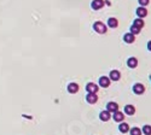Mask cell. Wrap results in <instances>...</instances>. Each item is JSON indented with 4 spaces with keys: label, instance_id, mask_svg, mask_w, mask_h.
Wrapping results in <instances>:
<instances>
[{
    "label": "cell",
    "instance_id": "obj_7",
    "mask_svg": "<svg viewBox=\"0 0 151 135\" xmlns=\"http://www.w3.org/2000/svg\"><path fill=\"white\" fill-rule=\"evenodd\" d=\"M99 86L104 87V88H108V87L110 86V78L106 77V76H102L99 78Z\"/></svg>",
    "mask_w": 151,
    "mask_h": 135
},
{
    "label": "cell",
    "instance_id": "obj_10",
    "mask_svg": "<svg viewBox=\"0 0 151 135\" xmlns=\"http://www.w3.org/2000/svg\"><path fill=\"white\" fill-rule=\"evenodd\" d=\"M106 107H108V111L111 112V113H114V112H116V111H119V105L116 104V103H114V101H110V103H108Z\"/></svg>",
    "mask_w": 151,
    "mask_h": 135
},
{
    "label": "cell",
    "instance_id": "obj_2",
    "mask_svg": "<svg viewBox=\"0 0 151 135\" xmlns=\"http://www.w3.org/2000/svg\"><path fill=\"white\" fill-rule=\"evenodd\" d=\"M135 12H137V16H138L139 18H145L148 16V10H146L145 6H139Z\"/></svg>",
    "mask_w": 151,
    "mask_h": 135
},
{
    "label": "cell",
    "instance_id": "obj_6",
    "mask_svg": "<svg viewBox=\"0 0 151 135\" xmlns=\"http://www.w3.org/2000/svg\"><path fill=\"white\" fill-rule=\"evenodd\" d=\"M98 89H99V87L95 85V83H93V82L87 83V86H86V91H87L88 93H97Z\"/></svg>",
    "mask_w": 151,
    "mask_h": 135
},
{
    "label": "cell",
    "instance_id": "obj_24",
    "mask_svg": "<svg viewBox=\"0 0 151 135\" xmlns=\"http://www.w3.org/2000/svg\"><path fill=\"white\" fill-rule=\"evenodd\" d=\"M150 77H151V76H150Z\"/></svg>",
    "mask_w": 151,
    "mask_h": 135
},
{
    "label": "cell",
    "instance_id": "obj_15",
    "mask_svg": "<svg viewBox=\"0 0 151 135\" xmlns=\"http://www.w3.org/2000/svg\"><path fill=\"white\" fill-rule=\"evenodd\" d=\"M114 121H116V122H122L123 118H125V116H123V113L120 112V111H116L114 112Z\"/></svg>",
    "mask_w": 151,
    "mask_h": 135
},
{
    "label": "cell",
    "instance_id": "obj_22",
    "mask_svg": "<svg viewBox=\"0 0 151 135\" xmlns=\"http://www.w3.org/2000/svg\"><path fill=\"white\" fill-rule=\"evenodd\" d=\"M138 1H139L140 6H148L149 3H150V0H138Z\"/></svg>",
    "mask_w": 151,
    "mask_h": 135
},
{
    "label": "cell",
    "instance_id": "obj_9",
    "mask_svg": "<svg viewBox=\"0 0 151 135\" xmlns=\"http://www.w3.org/2000/svg\"><path fill=\"white\" fill-rule=\"evenodd\" d=\"M127 65H128V68H131V69H135V68L138 66V59H137L135 57L128 58V60H127Z\"/></svg>",
    "mask_w": 151,
    "mask_h": 135
},
{
    "label": "cell",
    "instance_id": "obj_13",
    "mask_svg": "<svg viewBox=\"0 0 151 135\" xmlns=\"http://www.w3.org/2000/svg\"><path fill=\"white\" fill-rule=\"evenodd\" d=\"M120 77H121L120 71H117V70H111V71H110V76H109V78H110V80H113V81H119Z\"/></svg>",
    "mask_w": 151,
    "mask_h": 135
},
{
    "label": "cell",
    "instance_id": "obj_23",
    "mask_svg": "<svg viewBox=\"0 0 151 135\" xmlns=\"http://www.w3.org/2000/svg\"><path fill=\"white\" fill-rule=\"evenodd\" d=\"M148 50H149V51H151V40L148 42Z\"/></svg>",
    "mask_w": 151,
    "mask_h": 135
},
{
    "label": "cell",
    "instance_id": "obj_17",
    "mask_svg": "<svg viewBox=\"0 0 151 135\" xmlns=\"http://www.w3.org/2000/svg\"><path fill=\"white\" fill-rule=\"evenodd\" d=\"M125 112L127 115H134L135 113V107L133 105H126L125 106Z\"/></svg>",
    "mask_w": 151,
    "mask_h": 135
},
{
    "label": "cell",
    "instance_id": "obj_16",
    "mask_svg": "<svg viewBox=\"0 0 151 135\" xmlns=\"http://www.w3.org/2000/svg\"><path fill=\"white\" fill-rule=\"evenodd\" d=\"M133 25H134V27H137V28L141 29L145 25V23H144L143 18H137V19H134V22H133Z\"/></svg>",
    "mask_w": 151,
    "mask_h": 135
},
{
    "label": "cell",
    "instance_id": "obj_3",
    "mask_svg": "<svg viewBox=\"0 0 151 135\" xmlns=\"http://www.w3.org/2000/svg\"><path fill=\"white\" fill-rule=\"evenodd\" d=\"M104 4H105L104 0H93L92 4H91V6H92L93 10L97 11V10H100L103 6H104Z\"/></svg>",
    "mask_w": 151,
    "mask_h": 135
},
{
    "label": "cell",
    "instance_id": "obj_1",
    "mask_svg": "<svg viewBox=\"0 0 151 135\" xmlns=\"http://www.w3.org/2000/svg\"><path fill=\"white\" fill-rule=\"evenodd\" d=\"M93 29H94V31H97L98 34H105L108 31L106 25L103 22H95L93 24Z\"/></svg>",
    "mask_w": 151,
    "mask_h": 135
},
{
    "label": "cell",
    "instance_id": "obj_19",
    "mask_svg": "<svg viewBox=\"0 0 151 135\" xmlns=\"http://www.w3.org/2000/svg\"><path fill=\"white\" fill-rule=\"evenodd\" d=\"M143 133L145 135H151V125H144L143 127Z\"/></svg>",
    "mask_w": 151,
    "mask_h": 135
},
{
    "label": "cell",
    "instance_id": "obj_18",
    "mask_svg": "<svg viewBox=\"0 0 151 135\" xmlns=\"http://www.w3.org/2000/svg\"><path fill=\"white\" fill-rule=\"evenodd\" d=\"M119 130H120L121 133H123V134H125V133L129 132V125H128L127 123H125V122H123V123H121V124L119 125Z\"/></svg>",
    "mask_w": 151,
    "mask_h": 135
},
{
    "label": "cell",
    "instance_id": "obj_20",
    "mask_svg": "<svg viewBox=\"0 0 151 135\" xmlns=\"http://www.w3.org/2000/svg\"><path fill=\"white\" fill-rule=\"evenodd\" d=\"M131 135H141V130L139 129V128L134 127V128L131 129Z\"/></svg>",
    "mask_w": 151,
    "mask_h": 135
},
{
    "label": "cell",
    "instance_id": "obj_14",
    "mask_svg": "<svg viewBox=\"0 0 151 135\" xmlns=\"http://www.w3.org/2000/svg\"><path fill=\"white\" fill-rule=\"evenodd\" d=\"M68 92L71 93V94H75L79 92V85L78 83H69L68 86Z\"/></svg>",
    "mask_w": 151,
    "mask_h": 135
},
{
    "label": "cell",
    "instance_id": "obj_5",
    "mask_svg": "<svg viewBox=\"0 0 151 135\" xmlns=\"http://www.w3.org/2000/svg\"><path fill=\"white\" fill-rule=\"evenodd\" d=\"M123 41L126 44H133L135 41V35H133L132 33H127L123 35Z\"/></svg>",
    "mask_w": 151,
    "mask_h": 135
},
{
    "label": "cell",
    "instance_id": "obj_8",
    "mask_svg": "<svg viewBox=\"0 0 151 135\" xmlns=\"http://www.w3.org/2000/svg\"><path fill=\"white\" fill-rule=\"evenodd\" d=\"M133 92L135 94H143L144 92H145V87H144V85H141V83H135L133 86Z\"/></svg>",
    "mask_w": 151,
    "mask_h": 135
},
{
    "label": "cell",
    "instance_id": "obj_4",
    "mask_svg": "<svg viewBox=\"0 0 151 135\" xmlns=\"http://www.w3.org/2000/svg\"><path fill=\"white\" fill-rule=\"evenodd\" d=\"M86 100H87V103H90V104H95L98 101L97 93H88L86 95Z\"/></svg>",
    "mask_w": 151,
    "mask_h": 135
},
{
    "label": "cell",
    "instance_id": "obj_11",
    "mask_svg": "<svg viewBox=\"0 0 151 135\" xmlns=\"http://www.w3.org/2000/svg\"><path fill=\"white\" fill-rule=\"evenodd\" d=\"M117 25H119V21L115 17H110V18L108 19V27H110V28L115 29V28H117Z\"/></svg>",
    "mask_w": 151,
    "mask_h": 135
},
{
    "label": "cell",
    "instance_id": "obj_21",
    "mask_svg": "<svg viewBox=\"0 0 151 135\" xmlns=\"http://www.w3.org/2000/svg\"><path fill=\"white\" fill-rule=\"evenodd\" d=\"M131 33L133 34V35H137V34L140 33V29L137 28V27H134V25H132V27H131Z\"/></svg>",
    "mask_w": 151,
    "mask_h": 135
},
{
    "label": "cell",
    "instance_id": "obj_12",
    "mask_svg": "<svg viewBox=\"0 0 151 135\" xmlns=\"http://www.w3.org/2000/svg\"><path fill=\"white\" fill-rule=\"evenodd\" d=\"M99 118L102 121H104V122H108V121L111 118V115H110V112H109L108 110L106 111H102L100 115H99Z\"/></svg>",
    "mask_w": 151,
    "mask_h": 135
}]
</instances>
